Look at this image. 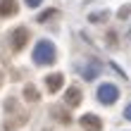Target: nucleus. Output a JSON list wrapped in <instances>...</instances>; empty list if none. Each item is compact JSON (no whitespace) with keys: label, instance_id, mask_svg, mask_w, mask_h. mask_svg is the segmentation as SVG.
<instances>
[{"label":"nucleus","instance_id":"f257e3e1","mask_svg":"<svg viewBox=\"0 0 131 131\" xmlns=\"http://www.w3.org/2000/svg\"><path fill=\"white\" fill-rule=\"evenodd\" d=\"M55 60H57V50H55V43H52V41L43 38V41L36 43V48H34V62L38 67H50V64H55Z\"/></svg>","mask_w":131,"mask_h":131},{"label":"nucleus","instance_id":"f03ea898","mask_svg":"<svg viewBox=\"0 0 131 131\" xmlns=\"http://www.w3.org/2000/svg\"><path fill=\"white\" fill-rule=\"evenodd\" d=\"M26 43H29V29L26 26H17L14 31H10V48L14 52H21Z\"/></svg>","mask_w":131,"mask_h":131},{"label":"nucleus","instance_id":"7ed1b4c3","mask_svg":"<svg viewBox=\"0 0 131 131\" xmlns=\"http://www.w3.org/2000/svg\"><path fill=\"white\" fill-rule=\"evenodd\" d=\"M117 98H119V88L114 86V83H100V88H98V103L112 105V103H117Z\"/></svg>","mask_w":131,"mask_h":131},{"label":"nucleus","instance_id":"20e7f679","mask_svg":"<svg viewBox=\"0 0 131 131\" xmlns=\"http://www.w3.org/2000/svg\"><path fill=\"white\" fill-rule=\"evenodd\" d=\"M79 124L83 126V131H100L103 129V122H100L98 114H83L79 119Z\"/></svg>","mask_w":131,"mask_h":131},{"label":"nucleus","instance_id":"39448f33","mask_svg":"<svg viewBox=\"0 0 131 131\" xmlns=\"http://www.w3.org/2000/svg\"><path fill=\"white\" fill-rule=\"evenodd\" d=\"M62 83H64V74H48L45 76V86H48L50 93H57L62 88Z\"/></svg>","mask_w":131,"mask_h":131},{"label":"nucleus","instance_id":"423d86ee","mask_svg":"<svg viewBox=\"0 0 131 131\" xmlns=\"http://www.w3.org/2000/svg\"><path fill=\"white\" fill-rule=\"evenodd\" d=\"M81 100H83V95H81V91L76 88V86L67 88V93H64V103H67L69 107H76V105H81Z\"/></svg>","mask_w":131,"mask_h":131},{"label":"nucleus","instance_id":"0eeeda50","mask_svg":"<svg viewBox=\"0 0 131 131\" xmlns=\"http://www.w3.org/2000/svg\"><path fill=\"white\" fill-rule=\"evenodd\" d=\"M19 10L17 0H0V17H14Z\"/></svg>","mask_w":131,"mask_h":131},{"label":"nucleus","instance_id":"6e6552de","mask_svg":"<svg viewBox=\"0 0 131 131\" xmlns=\"http://www.w3.org/2000/svg\"><path fill=\"white\" fill-rule=\"evenodd\" d=\"M81 74H83V79H95V74H100V64L95 62V60H91L88 64H83L81 67Z\"/></svg>","mask_w":131,"mask_h":131},{"label":"nucleus","instance_id":"1a4fd4ad","mask_svg":"<svg viewBox=\"0 0 131 131\" xmlns=\"http://www.w3.org/2000/svg\"><path fill=\"white\" fill-rule=\"evenodd\" d=\"M24 98H26V100H31V103H36L41 95H38V91L31 86V83H29V86H24Z\"/></svg>","mask_w":131,"mask_h":131},{"label":"nucleus","instance_id":"9d476101","mask_svg":"<svg viewBox=\"0 0 131 131\" xmlns=\"http://www.w3.org/2000/svg\"><path fill=\"white\" fill-rule=\"evenodd\" d=\"M52 17H57V10H45V12H41L38 14V21H48V19H52Z\"/></svg>","mask_w":131,"mask_h":131},{"label":"nucleus","instance_id":"9b49d317","mask_svg":"<svg viewBox=\"0 0 131 131\" xmlns=\"http://www.w3.org/2000/svg\"><path fill=\"white\" fill-rule=\"evenodd\" d=\"M129 14H131V5H124V7L119 10V19H126Z\"/></svg>","mask_w":131,"mask_h":131},{"label":"nucleus","instance_id":"f8f14e48","mask_svg":"<svg viewBox=\"0 0 131 131\" xmlns=\"http://www.w3.org/2000/svg\"><path fill=\"white\" fill-rule=\"evenodd\" d=\"M107 12H100V14H91V21H105Z\"/></svg>","mask_w":131,"mask_h":131},{"label":"nucleus","instance_id":"ddd939ff","mask_svg":"<svg viewBox=\"0 0 131 131\" xmlns=\"http://www.w3.org/2000/svg\"><path fill=\"white\" fill-rule=\"evenodd\" d=\"M124 117H126V119H129V122H131V103H129V105H126V107H124Z\"/></svg>","mask_w":131,"mask_h":131},{"label":"nucleus","instance_id":"4468645a","mask_svg":"<svg viewBox=\"0 0 131 131\" xmlns=\"http://www.w3.org/2000/svg\"><path fill=\"white\" fill-rule=\"evenodd\" d=\"M24 3H26L29 7H38V5H41V0H24Z\"/></svg>","mask_w":131,"mask_h":131},{"label":"nucleus","instance_id":"2eb2a0df","mask_svg":"<svg viewBox=\"0 0 131 131\" xmlns=\"http://www.w3.org/2000/svg\"><path fill=\"white\" fill-rule=\"evenodd\" d=\"M0 86H3V74H0Z\"/></svg>","mask_w":131,"mask_h":131}]
</instances>
